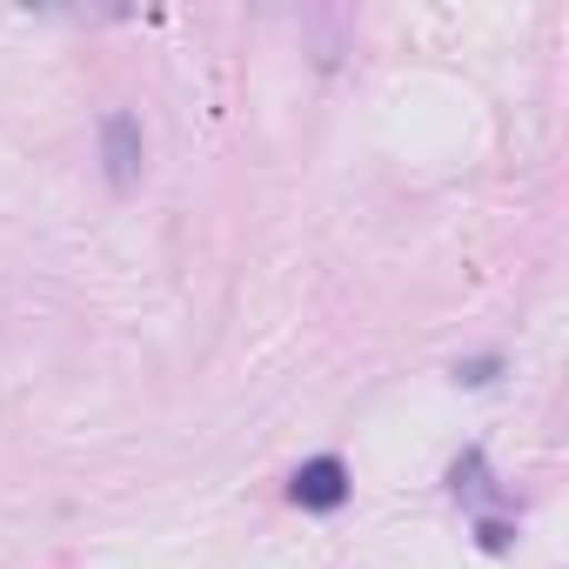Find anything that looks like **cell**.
Segmentation results:
<instances>
[{
    "mask_svg": "<svg viewBox=\"0 0 569 569\" xmlns=\"http://www.w3.org/2000/svg\"><path fill=\"white\" fill-rule=\"evenodd\" d=\"M482 549H509V529L502 522H482Z\"/></svg>",
    "mask_w": 569,
    "mask_h": 569,
    "instance_id": "3957f363",
    "label": "cell"
},
{
    "mask_svg": "<svg viewBox=\"0 0 569 569\" xmlns=\"http://www.w3.org/2000/svg\"><path fill=\"white\" fill-rule=\"evenodd\" d=\"M141 121L128 114V108H108L101 114V161H108V181L114 188H134L141 181Z\"/></svg>",
    "mask_w": 569,
    "mask_h": 569,
    "instance_id": "6da1fadb",
    "label": "cell"
},
{
    "mask_svg": "<svg viewBox=\"0 0 569 569\" xmlns=\"http://www.w3.org/2000/svg\"><path fill=\"white\" fill-rule=\"evenodd\" d=\"M289 496H296L302 509H342V502H349V469H342L336 456H316V462L296 469Z\"/></svg>",
    "mask_w": 569,
    "mask_h": 569,
    "instance_id": "7a4b0ae2",
    "label": "cell"
}]
</instances>
